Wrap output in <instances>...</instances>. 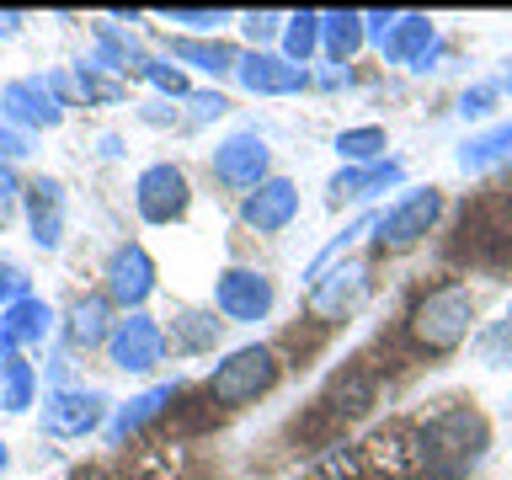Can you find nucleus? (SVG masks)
I'll list each match as a JSON object with an SVG mask.
<instances>
[{
  "label": "nucleus",
  "instance_id": "f257e3e1",
  "mask_svg": "<svg viewBox=\"0 0 512 480\" xmlns=\"http://www.w3.org/2000/svg\"><path fill=\"white\" fill-rule=\"evenodd\" d=\"M470 320H475V294L470 283L448 278L438 288H427L422 299L411 304L406 315V336L416 352H427V358H448L464 336H470Z\"/></svg>",
  "mask_w": 512,
  "mask_h": 480
},
{
  "label": "nucleus",
  "instance_id": "f03ea898",
  "mask_svg": "<svg viewBox=\"0 0 512 480\" xmlns=\"http://www.w3.org/2000/svg\"><path fill=\"white\" fill-rule=\"evenodd\" d=\"M416 448H422V470H438V480H459L486 454V416L475 406L438 411L427 427H416Z\"/></svg>",
  "mask_w": 512,
  "mask_h": 480
},
{
  "label": "nucleus",
  "instance_id": "7ed1b4c3",
  "mask_svg": "<svg viewBox=\"0 0 512 480\" xmlns=\"http://www.w3.org/2000/svg\"><path fill=\"white\" fill-rule=\"evenodd\" d=\"M278 352L262 347V342H251V347H235L230 358H224L214 374H208V400L224 411H235V406H251V400H262L272 384H278Z\"/></svg>",
  "mask_w": 512,
  "mask_h": 480
},
{
  "label": "nucleus",
  "instance_id": "20e7f679",
  "mask_svg": "<svg viewBox=\"0 0 512 480\" xmlns=\"http://www.w3.org/2000/svg\"><path fill=\"white\" fill-rule=\"evenodd\" d=\"M363 27H368V38L379 43V54L390 64H406V70H427L432 48H438V32H432V22L416 11H406V16L374 11V16H363Z\"/></svg>",
  "mask_w": 512,
  "mask_h": 480
},
{
  "label": "nucleus",
  "instance_id": "39448f33",
  "mask_svg": "<svg viewBox=\"0 0 512 480\" xmlns=\"http://www.w3.org/2000/svg\"><path fill=\"white\" fill-rule=\"evenodd\" d=\"M443 214V192L438 187H422V192H406L395 208H384V214L374 219V240H379V251H406L416 246L432 224H438Z\"/></svg>",
  "mask_w": 512,
  "mask_h": 480
},
{
  "label": "nucleus",
  "instance_id": "423d86ee",
  "mask_svg": "<svg viewBox=\"0 0 512 480\" xmlns=\"http://www.w3.org/2000/svg\"><path fill=\"white\" fill-rule=\"evenodd\" d=\"M187 203H192V187H187V171H182V166H171V160H155V166L139 171V182H134V208H139L144 224H171V219H182Z\"/></svg>",
  "mask_w": 512,
  "mask_h": 480
},
{
  "label": "nucleus",
  "instance_id": "0eeeda50",
  "mask_svg": "<svg viewBox=\"0 0 512 480\" xmlns=\"http://www.w3.org/2000/svg\"><path fill=\"white\" fill-rule=\"evenodd\" d=\"M166 358V331H160V320L150 315H128L112 326L107 336V363L112 368H123V374H150V368Z\"/></svg>",
  "mask_w": 512,
  "mask_h": 480
},
{
  "label": "nucleus",
  "instance_id": "6e6552de",
  "mask_svg": "<svg viewBox=\"0 0 512 480\" xmlns=\"http://www.w3.org/2000/svg\"><path fill=\"white\" fill-rule=\"evenodd\" d=\"M0 118L16 123V128H59L64 123L59 80H43V75L11 80V86L0 91Z\"/></svg>",
  "mask_w": 512,
  "mask_h": 480
},
{
  "label": "nucleus",
  "instance_id": "1a4fd4ad",
  "mask_svg": "<svg viewBox=\"0 0 512 480\" xmlns=\"http://www.w3.org/2000/svg\"><path fill=\"white\" fill-rule=\"evenodd\" d=\"M102 416H107V395H96V390L59 384V390L43 395V432L48 438H86V432L102 427Z\"/></svg>",
  "mask_w": 512,
  "mask_h": 480
},
{
  "label": "nucleus",
  "instance_id": "9d476101",
  "mask_svg": "<svg viewBox=\"0 0 512 480\" xmlns=\"http://www.w3.org/2000/svg\"><path fill=\"white\" fill-rule=\"evenodd\" d=\"M214 304H219L224 320L251 326V320H262L272 310V278L256 267H224L219 283H214Z\"/></svg>",
  "mask_w": 512,
  "mask_h": 480
},
{
  "label": "nucleus",
  "instance_id": "9b49d317",
  "mask_svg": "<svg viewBox=\"0 0 512 480\" xmlns=\"http://www.w3.org/2000/svg\"><path fill=\"white\" fill-rule=\"evenodd\" d=\"M267 160H272V150H267V139L256 134V128H240V134H230L224 144H214V176L224 187H262L267 182Z\"/></svg>",
  "mask_w": 512,
  "mask_h": 480
},
{
  "label": "nucleus",
  "instance_id": "f8f14e48",
  "mask_svg": "<svg viewBox=\"0 0 512 480\" xmlns=\"http://www.w3.org/2000/svg\"><path fill=\"white\" fill-rule=\"evenodd\" d=\"M102 278H107V299L123 304V310H139V304L155 294V262H150V251H144L139 240H128V246H118L107 256Z\"/></svg>",
  "mask_w": 512,
  "mask_h": 480
},
{
  "label": "nucleus",
  "instance_id": "ddd939ff",
  "mask_svg": "<svg viewBox=\"0 0 512 480\" xmlns=\"http://www.w3.org/2000/svg\"><path fill=\"white\" fill-rule=\"evenodd\" d=\"M240 219H246L256 235H278V230H288V224L299 219V187L288 182V176H267L262 187L246 192V203H240Z\"/></svg>",
  "mask_w": 512,
  "mask_h": 480
},
{
  "label": "nucleus",
  "instance_id": "4468645a",
  "mask_svg": "<svg viewBox=\"0 0 512 480\" xmlns=\"http://www.w3.org/2000/svg\"><path fill=\"white\" fill-rule=\"evenodd\" d=\"M358 454H363V470L384 475V480H411L416 470H422V448H416V432H406V427L374 432Z\"/></svg>",
  "mask_w": 512,
  "mask_h": 480
},
{
  "label": "nucleus",
  "instance_id": "2eb2a0df",
  "mask_svg": "<svg viewBox=\"0 0 512 480\" xmlns=\"http://www.w3.org/2000/svg\"><path fill=\"white\" fill-rule=\"evenodd\" d=\"M368 288V267L363 262H336L331 272H320L310 283V315L315 320H342Z\"/></svg>",
  "mask_w": 512,
  "mask_h": 480
},
{
  "label": "nucleus",
  "instance_id": "dca6fc26",
  "mask_svg": "<svg viewBox=\"0 0 512 480\" xmlns=\"http://www.w3.org/2000/svg\"><path fill=\"white\" fill-rule=\"evenodd\" d=\"M235 80L251 96H288V91L304 86V70H299V64H288L283 54H262V48H251V54L235 64Z\"/></svg>",
  "mask_w": 512,
  "mask_h": 480
},
{
  "label": "nucleus",
  "instance_id": "f3484780",
  "mask_svg": "<svg viewBox=\"0 0 512 480\" xmlns=\"http://www.w3.org/2000/svg\"><path fill=\"white\" fill-rule=\"evenodd\" d=\"M27 224H32V240H38L43 251H54L64 240V187L54 182V176H38L27 192Z\"/></svg>",
  "mask_w": 512,
  "mask_h": 480
},
{
  "label": "nucleus",
  "instance_id": "a211bd4d",
  "mask_svg": "<svg viewBox=\"0 0 512 480\" xmlns=\"http://www.w3.org/2000/svg\"><path fill=\"white\" fill-rule=\"evenodd\" d=\"M400 176H406V166H400V160H374V166H347V171H336L331 187H326V192H331V208L374 198V192L395 187Z\"/></svg>",
  "mask_w": 512,
  "mask_h": 480
},
{
  "label": "nucleus",
  "instance_id": "6ab92c4d",
  "mask_svg": "<svg viewBox=\"0 0 512 480\" xmlns=\"http://www.w3.org/2000/svg\"><path fill=\"white\" fill-rule=\"evenodd\" d=\"M48 331H54V310H48L38 294H27V299H16L0 310V336H6L11 347H38Z\"/></svg>",
  "mask_w": 512,
  "mask_h": 480
},
{
  "label": "nucleus",
  "instance_id": "aec40b11",
  "mask_svg": "<svg viewBox=\"0 0 512 480\" xmlns=\"http://www.w3.org/2000/svg\"><path fill=\"white\" fill-rule=\"evenodd\" d=\"M171 400H176V384H155V390L134 395V400H128V406H118V416L107 422V443H128L144 422H155V416L166 411Z\"/></svg>",
  "mask_w": 512,
  "mask_h": 480
},
{
  "label": "nucleus",
  "instance_id": "412c9836",
  "mask_svg": "<svg viewBox=\"0 0 512 480\" xmlns=\"http://www.w3.org/2000/svg\"><path fill=\"white\" fill-rule=\"evenodd\" d=\"M112 299L107 294H86L70 310V342L75 347H107V336H112Z\"/></svg>",
  "mask_w": 512,
  "mask_h": 480
},
{
  "label": "nucleus",
  "instance_id": "4be33fe9",
  "mask_svg": "<svg viewBox=\"0 0 512 480\" xmlns=\"http://www.w3.org/2000/svg\"><path fill=\"white\" fill-rule=\"evenodd\" d=\"M512 155V118H502V123H491L486 134H475V139H464L459 144V171H486V166H496V160H507Z\"/></svg>",
  "mask_w": 512,
  "mask_h": 480
},
{
  "label": "nucleus",
  "instance_id": "5701e85b",
  "mask_svg": "<svg viewBox=\"0 0 512 480\" xmlns=\"http://www.w3.org/2000/svg\"><path fill=\"white\" fill-rule=\"evenodd\" d=\"M32 395H38L32 363L22 358V352H6V358H0V406H6L11 416H22L32 406Z\"/></svg>",
  "mask_w": 512,
  "mask_h": 480
},
{
  "label": "nucleus",
  "instance_id": "b1692460",
  "mask_svg": "<svg viewBox=\"0 0 512 480\" xmlns=\"http://www.w3.org/2000/svg\"><path fill=\"white\" fill-rule=\"evenodd\" d=\"M368 38V27H363V16L358 11H331V16H320V43H326V54L342 64L347 54H358V43Z\"/></svg>",
  "mask_w": 512,
  "mask_h": 480
},
{
  "label": "nucleus",
  "instance_id": "393cba45",
  "mask_svg": "<svg viewBox=\"0 0 512 480\" xmlns=\"http://www.w3.org/2000/svg\"><path fill=\"white\" fill-rule=\"evenodd\" d=\"M384 150H390V139H384L379 123L342 128V134H336V155L352 160V166H374V160H384Z\"/></svg>",
  "mask_w": 512,
  "mask_h": 480
},
{
  "label": "nucleus",
  "instance_id": "a878e982",
  "mask_svg": "<svg viewBox=\"0 0 512 480\" xmlns=\"http://www.w3.org/2000/svg\"><path fill=\"white\" fill-rule=\"evenodd\" d=\"M171 54L187 59V64H198V70H208V75H224V70H235V64H240V54L230 43H203V38H176Z\"/></svg>",
  "mask_w": 512,
  "mask_h": 480
},
{
  "label": "nucleus",
  "instance_id": "bb28decb",
  "mask_svg": "<svg viewBox=\"0 0 512 480\" xmlns=\"http://www.w3.org/2000/svg\"><path fill=\"white\" fill-rule=\"evenodd\" d=\"M315 48H320V11H299V16H288V27H283V59L304 70V59H310Z\"/></svg>",
  "mask_w": 512,
  "mask_h": 480
},
{
  "label": "nucleus",
  "instance_id": "cd10ccee",
  "mask_svg": "<svg viewBox=\"0 0 512 480\" xmlns=\"http://www.w3.org/2000/svg\"><path fill=\"white\" fill-rule=\"evenodd\" d=\"M219 326H224V320L187 310V315H176V320H171V336H176V347H187V352H203V347H214V342H219Z\"/></svg>",
  "mask_w": 512,
  "mask_h": 480
},
{
  "label": "nucleus",
  "instance_id": "c85d7f7f",
  "mask_svg": "<svg viewBox=\"0 0 512 480\" xmlns=\"http://www.w3.org/2000/svg\"><path fill=\"white\" fill-rule=\"evenodd\" d=\"M368 400H374V379H368V368H352L347 379H336V384H331L326 406H331V411H342V416H352V411H363Z\"/></svg>",
  "mask_w": 512,
  "mask_h": 480
},
{
  "label": "nucleus",
  "instance_id": "c756f323",
  "mask_svg": "<svg viewBox=\"0 0 512 480\" xmlns=\"http://www.w3.org/2000/svg\"><path fill=\"white\" fill-rule=\"evenodd\" d=\"M480 358H486L491 368H512V310L480 336Z\"/></svg>",
  "mask_w": 512,
  "mask_h": 480
},
{
  "label": "nucleus",
  "instance_id": "7c9ffc66",
  "mask_svg": "<svg viewBox=\"0 0 512 480\" xmlns=\"http://www.w3.org/2000/svg\"><path fill=\"white\" fill-rule=\"evenodd\" d=\"M134 70L144 75V80H150V86L155 91H166V96H187V75L182 70H176V64H160V59H134Z\"/></svg>",
  "mask_w": 512,
  "mask_h": 480
},
{
  "label": "nucleus",
  "instance_id": "2f4dec72",
  "mask_svg": "<svg viewBox=\"0 0 512 480\" xmlns=\"http://www.w3.org/2000/svg\"><path fill=\"white\" fill-rule=\"evenodd\" d=\"M363 454L358 448H336V454H326V464L310 475V480H363Z\"/></svg>",
  "mask_w": 512,
  "mask_h": 480
},
{
  "label": "nucleus",
  "instance_id": "473e14b6",
  "mask_svg": "<svg viewBox=\"0 0 512 480\" xmlns=\"http://www.w3.org/2000/svg\"><path fill=\"white\" fill-rule=\"evenodd\" d=\"M75 86H80V96H86V102H118V96H123L118 80L96 75V64H80V70H75Z\"/></svg>",
  "mask_w": 512,
  "mask_h": 480
},
{
  "label": "nucleus",
  "instance_id": "72a5a7b5",
  "mask_svg": "<svg viewBox=\"0 0 512 480\" xmlns=\"http://www.w3.org/2000/svg\"><path fill=\"white\" fill-rule=\"evenodd\" d=\"M27 294H32V278L11 262V256H0V304H16V299H27Z\"/></svg>",
  "mask_w": 512,
  "mask_h": 480
},
{
  "label": "nucleus",
  "instance_id": "f704fd0d",
  "mask_svg": "<svg viewBox=\"0 0 512 480\" xmlns=\"http://www.w3.org/2000/svg\"><path fill=\"white\" fill-rule=\"evenodd\" d=\"M496 96H502V86H496V80H486V86H470V91L459 96V118H486Z\"/></svg>",
  "mask_w": 512,
  "mask_h": 480
},
{
  "label": "nucleus",
  "instance_id": "c9c22d12",
  "mask_svg": "<svg viewBox=\"0 0 512 480\" xmlns=\"http://www.w3.org/2000/svg\"><path fill=\"white\" fill-rule=\"evenodd\" d=\"M166 22H182V27H192V32H214V27H224L230 22V11H166Z\"/></svg>",
  "mask_w": 512,
  "mask_h": 480
},
{
  "label": "nucleus",
  "instance_id": "e433bc0d",
  "mask_svg": "<svg viewBox=\"0 0 512 480\" xmlns=\"http://www.w3.org/2000/svg\"><path fill=\"white\" fill-rule=\"evenodd\" d=\"M32 150V139H27V128H16V123H6V118H0V155H27Z\"/></svg>",
  "mask_w": 512,
  "mask_h": 480
},
{
  "label": "nucleus",
  "instance_id": "4c0bfd02",
  "mask_svg": "<svg viewBox=\"0 0 512 480\" xmlns=\"http://www.w3.org/2000/svg\"><path fill=\"white\" fill-rule=\"evenodd\" d=\"M16 198H22V187H16V176H11V166L0 160V224L11 219V208H16Z\"/></svg>",
  "mask_w": 512,
  "mask_h": 480
},
{
  "label": "nucleus",
  "instance_id": "58836bf2",
  "mask_svg": "<svg viewBox=\"0 0 512 480\" xmlns=\"http://www.w3.org/2000/svg\"><path fill=\"white\" fill-rule=\"evenodd\" d=\"M224 107H230V102H224L219 91H192V118H219Z\"/></svg>",
  "mask_w": 512,
  "mask_h": 480
},
{
  "label": "nucleus",
  "instance_id": "ea45409f",
  "mask_svg": "<svg viewBox=\"0 0 512 480\" xmlns=\"http://www.w3.org/2000/svg\"><path fill=\"white\" fill-rule=\"evenodd\" d=\"M278 22H283V16H272V11H262V16H246V38H251V43H267L272 32H278Z\"/></svg>",
  "mask_w": 512,
  "mask_h": 480
},
{
  "label": "nucleus",
  "instance_id": "a19ab883",
  "mask_svg": "<svg viewBox=\"0 0 512 480\" xmlns=\"http://www.w3.org/2000/svg\"><path fill=\"white\" fill-rule=\"evenodd\" d=\"M496 86H502V91H512V70H507V75H502V80H496Z\"/></svg>",
  "mask_w": 512,
  "mask_h": 480
},
{
  "label": "nucleus",
  "instance_id": "79ce46f5",
  "mask_svg": "<svg viewBox=\"0 0 512 480\" xmlns=\"http://www.w3.org/2000/svg\"><path fill=\"white\" fill-rule=\"evenodd\" d=\"M0 470H6V448H0Z\"/></svg>",
  "mask_w": 512,
  "mask_h": 480
},
{
  "label": "nucleus",
  "instance_id": "37998d69",
  "mask_svg": "<svg viewBox=\"0 0 512 480\" xmlns=\"http://www.w3.org/2000/svg\"><path fill=\"white\" fill-rule=\"evenodd\" d=\"M507 411H512V400H507Z\"/></svg>",
  "mask_w": 512,
  "mask_h": 480
}]
</instances>
